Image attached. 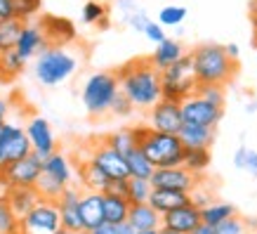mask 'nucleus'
Returning a JSON list of instances; mask_svg holds the SVG:
<instances>
[{"instance_id": "obj_44", "label": "nucleus", "mask_w": 257, "mask_h": 234, "mask_svg": "<svg viewBox=\"0 0 257 234\" xmlns=\"http://www.w3.org/2000/svg\"><path fill=\"white\" fill-rule=\"evenodd\" d=\"M135 111V107L130 104V100L125 97L123 93L118 95L116 100H113V107H111V114H116V116H130Z\"/></svg>"}, {"instance_id": "obj_26", "label": "nucleus", "mask_w": 257, "mask_h": 234, "mask_svg": "<svg viewBox=\"0 0 257 234\" xmlns=\"http://www.w3.org/2000/svg\"><path fill=\"white\" fill-rule=\"evenodd\" d=\"M43 173H47L50 178H55L59 185L64 187H71V180H73V166H71V159L62 151H55L52 156H47L43 161Z\"/></svg>"}, {"instance_id": "obj_27", "label": "nucleus", "mask_w": 257, "mask_h": 234, "mask_svg": "<svg viewBox=\"0 0 257 234\" xmlns=\"http://www.w3.org/2000/svg\"><path fill=\"white\" fill-rule=\"evenodd\" d=\"M130 208H133V203L127 201V199H123V196L104 194V220H106V222H111V225L127 222Z\"/></svg>"}, {"instance_id": "obj_28", "label": "nucleus", "mask_w": 257, "mask_h": 234, "mask_svg": "<svg viewBox=\"0 0 257 234\" xmlns=\"http://www.w3.org/2000/svg\"><path fill=\"white\" fill-rule=\"evenodd\" d=\"M104 140L109 142V144L116 149V151H120L123 156H127L130 151H133V149L140 147L137 125H135V128H118V130H113V133L104 135Z\"/></svg>"}, {"instance_id": "obj_38", "label": "nucleus", "mask_w": 257, "mask_h": 234, "mask_svg": "<svg viewBox=\"0 0 257 234\" xmlns=\"http://www.w3.org/2000/svg\"><path fill=\"white\" fill-rule=\"evenodd\" d=\"M234 166L238 171H248L250 175L257 178V151L248 147H238L234 154Z\"/></svg>"}, {"instance_id": "obj_47", "label": "nucleus", "mask_w": 257, "mask_h": 234, "mask_svg": "<svg viewBox=\"0 0 257 234\" xmlns=\"http://www.w3.org/2000/svg\"><path fill=\"white\" fill-rule=\"evenodd\" d=\"M15 15V0H0V22L12 19Z\"/></svg>"}, {"instance_id": "obj_57", "label": "nucleus", "mask_w": 257, "mask_h": 234, "mask_svg": "<svg viewBox=\"0 0 257 234\" xmlns=\"http://www.w3.org/2000/svg\"><path fill=\"white\" fill-rule=\"evenodd\" d=\"M69 234H87V232H69Z\"/></svg>"}, {"instance_id": "obj_46", "label": "nucleus", "mask_w": 257, "mask_h": 234, "mask_svg": "<svg viewBox=\"0 0 257 234\" xmlns=\"http://www.w3.org/2000/svg\"><path fill=\"white\" fill-rule=\"evenodd\" d=\"M106 194L123 196V199H127V180H111L109 189H106Z\"/></svg>"}, {"instance_id": "obj_20", "label": "nucleus", "mask_w": 257, "mask_h": 234, "mask_svg": "<svg viewBox=\"0 0 257 234\" xmlns=\"http://www.w3.org/2000/svg\"><path fill=\"white\" fill-rule=\"evenodd\" d=\"M78 180H80V185L85 187V192H101V194H106V189L111 185L109 175L101 171L92 159H87V156L78 161Z\"/></svg>"}, {"instance_id": "obj_11", "label": "nucleus", "mask_w": 257, "mask_h": 234, "mask_svg": "<svg viewBox=\"0 0 257 234\" xmlns=\"http://www.w3.org/2000/svg\"><path fill=\"white\" fill-rule=\"evenodd\" d=\"M43 175V159L36 154H29L26 159L17 161L0 175V180L5 182V187H36V182Z\"/></svg>"}, {"instance_id": "obj_40", "label": "nucleus", "mask_w": 257, "mask_h": 234, "mask_svg": "<svg viewBox=\"0 0 257 234\" xmlns=\"http://www.w3.org/2000/svg\"><path fill=\"white\" fill-rule=\"evenodd\" d=\"M215 229H217V234H248L250 227H248V220L241 218V215L236 213V215H231L229 220L219 222Z\"/></svg>"}, {"instance_id": "obj_24", "label": "nucleus", "mask_w": 257, "mask_h": 234, "mask_svg": "<svg viewBox=\"0 0 257 234\" xmlns=\"http://www.w3.org/2000/svg\"><path fill=\"white\" fill-rule=\"evenodd\" d=\"M177 137L187 149H210L212 140H215V128H205V125H194L184 123L179 128Z\"/></svg>"}, {"instance_id": "obj_42", "label": "nucleus", "mask_w": 257, "mask_h": 234, "mask_svg": "<svg viewBox=\"0 0 257 234\" xmlns=\"http://www.w3.org/2000/svg\"><path fill=\"white\" fill-rule=\"evenodd\" d=\"M40 5H43V0H15V15L29 24V19L40 10Z\"/></svg>"}, {"instance_id": "obj_45", "label": "nucleus", "mask_w": 257, "mask_h": 234, "mask_svg": "<svg viewBox=\"0 0 257 234\" xmlns=\"http://www.w3.org/2000/svg\"><path fill=\"white\" fill-rule=\"evenodd\" d=\"M144 36H147V38L151 40L154 45H161V43H163V40L168 38V36H165V31H163V26H161L158 22H154V19H151V24L147 26V31H144Z\"/></svg>"}, {"instance_id": "obj_51", "label": "nucleus", "mask_w": 257, "mask_h": 234, "mask_svg": "<svg viewBox=\"0 0 257 234\" xmlns=\"http://www.w3.org/2000/svg\"><path fill=\"white\" fill-rule=\"evenodd\" d=\"M116 234H137V232H135V227L130 225V222H120L118 229H116Z\"/></svg>"}, {"instance_id": "obj_43", "label": "nucleus", "mask_w": 257, "mask_h": 234, "mask_svg": "<svg viewBox=\"0 0 257 234\" xmlns=\"http://www.w3.org/2000/svg\"><path fill=\"white\" fill-rule=\"evenodd\" d=\"M125 22H127V26H130V29H135V31L144 33V31H147V26L151 24V17H149L147 12L140 8V10H135L133 15L125 17Z\"/></svg>"}, {"instance_id": "obj_29", "label": "nucleus", "mask_w": 257, "mask_h": 234, "mask_svg": "<svg viewBox=\"0 0 257 234\" xmlns=\"http://www.w3.org/2000/svg\"><path fill=\"white\" fill-rule=\"evenodd\" d=\"M125 161H127V171H130V178L135 180H151V175H154V164L147 159V154L142 151L140 147L133 149L130 154L125 156Z\"/></svg>"}, {"instance_id": "obj_59", "label": "nucleus", "mask_w": 257, "mask_h": 234, "mask_svg": "<svg viewBox=\"0 0 257 234\" xmlns=\"http://www.w3.org/2000/svg\"><path fill=\"white\" fill-rule=\"evenodd\" d=\"M0 52H3V45H0Z\"/></svg>"}, {"instance_id": "obj_22", "label": "nucleus", "mask_w": 257, "mask_h": 234, "mask_svg": "<svg viewBox=\"0 0 257 234\" xmlns=\"http://www.w3.org/2000/svg\"><path fill=\"white\" fill-rule=\"evenodd\" d=\"M5 199H8L10 208H12L19 218H26V215L43 201L40 194L36 192V187H12V189H8Z\"/></svg>"}, {"instance_id": "obj_7", "label": "nucleus", "mask_w": 257, "mask_h": 234, "mask_svg": "<svg viewBox=\"0 0 257 234\" xmlns=\"http://www.w3.org/2000/svg\"><path fill=\"white\" fill-rule=\"evenodd\" d=\"M29 154H33V149L29 137H26L24 125H17L8 121L3 125V133H0V175L8 171L12 164L26 159Z\"/></svg>"}, {"instance_id": "obj_58", "label": "nucleus", "mask_w": 257, "mask_h": 234, "mask_svg": "<svg viewBox=\"0 0 257 234\" xmlns=\"http://www.w3.org/2000/svg\"><path fill=\"white\" fill-rule=\"evenodd\" d=\"M3 125H5V123H0V133H3Z\"/></svg>"}, {"instance_id": "obj_14", "label": "nucleus", "mask_w": 257, "mask_h": 234, "mask_svg": "<svg viewBox=\"0 0 257 234\" xmlns=\"http://www.w3.org/2000/svg\"><path fill=\"white\" fill-rule=\"evenodd\" d=\"M24 130H26V137L31 142L33 154L40 156L43 161L57 151V140L52 135V128L43 116H31L24 125Z\"/></svg>"}, {"instance_id": "obj_39", "label": "nucleus", "mask_w": 257, "mask_h": 234, "mask_svg": "<svg viewBox=\"0 0 257 234\" xmlns=\"http://www.w3.org/2000/svg\"><path fill=\"white\" fill-rule=\"evenodd\" d=\"M187 19V8L184 5H165L161 12H158V24L161 26H179V24Z\"/></svg>"}, {"instance_id": "obj_21", "label": "nucleus", "mask_w": 257, "mask_h": 234, "mask_svg": "<svg viewBox=\"0 0 257 234\" xmlns=\"http://www.w3.org/2000/svg\"><path fill=\"white\" fill-rule=\"evenodd\" d=\"M127 222L135 227V232H151V229H161L163 215L151 203H135L133 208H130Z\"/></svg>"}, {"instance_id": "obj_6", "label": "nucleus", "mask_w": 257, "mask_h": 234, "mask_svg": "<svg viewBox=\"0 0 257 234\" xmlns=\"http://www.w3.org/2000/svg\"><path fill=\"white\" fill-rule=\"evenodd\" d=\"M161 81H163V100L184 102L187 97H191L198 88L191 55L187 52L177 64H172L170 69L161 71Z\"/></svg>"}, {"instance_id": "obj_15", "label": "nucleus", "mask_w": 257, "mask_h": 234, "mask_svg": "<svg viewBox=\"0 0 257 234\" xmlns=\"http://www.w3.org/2000/svg\"><path fill=\"white\" fill-rule=\"evenodd\" d=\"M80 192L78 187H66L64 194L59 196V215H62V229L64 232H85L83 229V220H80Z\"/></svg>"}, {"instance_id": "obj_2", "label": "nucleus", "mask_w": 257, "mask_h": 234, "mask_svg": "<svg viewBox=\"0 0 257 234\" xmlns=\"http://www.w3.org/2000/svg\"><path fill=\"white\" fill-rule=\"evenodd\" d=\"M194 59V71L198 86H222L224 88L236 76V62L226 55V47L217 43H205L189 52Z\"/></svg>"}, {"instance_id": "obj_19", "label": "nucleus", "mask_w": 257, "mask_h": 234, "mask_svg": "<svg viewBox=\"0 0 257 234\" xmlns=\"http://www.w3.org/2000/svg\"><path fill=\"white\" fill-rule=\"evenodd\" d=\"M47 40H45V33L40 29V24H26L24 26L22 36L17 40V55L22 57V59H31V57H38L43 50H47Z\"/></svg>"}, {"instance_id": "obj_35", "label": "nucleus", "mask_w": 257, "mask_h": 234, "mask_svg": "<svg viewBox=\"0 0 257 234\" xmlns=\"http://www.w3.org/2000/svg\"><path fill=\"white\" fill-rule=\"evenodd\" d=\"M64 185H59V182H57L55 178H50V175H47V173H43V175H40V180L38 182H36V192H38L40 194V199H43V201H59V196L64 194Z\"/></svg>"}, {"instance_id": "obj_55", "label": "nucleus", "mask_w": 257, "mask_h": 234, "mask_svg": "<svg viewBox=\"0 0 257 234\" xmlns=\"http://www.w3.org/2000/svg\"><path fill=\"white\" fill-rule=\"evenodd\" d=\"M137 234H158V229H151V232H137Z\"/></svg>"}, {"instance_id": "obj_48", "label": "nucleus", "mask_w": 257, "mask_h": 234, "mask_svg": "<svg viewBox=\"0 0 257 234\" xmlns=\"http://www.w3.org/2000/svg\"><path fill=\"white\" fill-rule=\"evenodd\" d=\"M118 225H111V222H104V225H99L97 229H92V232H87V234H116Z\"/></svg>"}, {"instance_id": "obj_49", "label": "nucleus", "mask_w": 257, "mask_h": 234, "mask_svg": "<svg viewBox=\"0 0 257 234\" xmlns=\"http://www.w3.org/2000/svg\"><path fill=\"white\" fill-rule=\"evenodd\" d=\"M8 114H10V102L5 97H0V123H8Z\"/></svg>"}, {"instance_id": "obj_10", "label": "nucleus", "mask_w": 257, "mask_h": 234, "mask_svg": "<svg viewBox=\"0 0 257 234\" xmlns=\"http://www.w3.org/2000/svg\"><path fill=\"white\" fill-rule=\"evenodd\" d=\"M149 182L154 185V189H172V192L191 194L201 185V178L187 171L184 166H175V168H156Z\"/></svg>"}, {"instance_id": "obj_13", "label": "nucleus", "mask_w": 257, "mask_h": 234, "mask_svg": "<svg viewBox=\"0 0 257 234\" xmlns=\"http://www.w3.org/2000/svg\"><path fill=\"white\" fill-rule=\"evenodd\" d=\"M182 116L184 123H194V125H205V128H215L222 118V107H215L210 102H205L198 95H191L182 102Z\"/></svg>"}, {"instance_id": "obj_34", "label": "nucleus", "mask_w": 257, "mask_h": 234, "mask_svg": "<svg viewBox=\"0 0 257 234\" xmlns=\"http://www.w3.org/2000/svg\"><path fill=\"white\" fill-rule=\"evenodd\" d=\"M0 234H22V218L10 208L5 196H0Z\"/></svg>"}, {"instance_id": "obj_37", "label": "nucleus", "mask_w": 257, "mask_h": 234, "mask_svg": "<svg viewBox=\"0 0 257 234\" xmlns=\"http://www.w3.org/2000/svg\"><path fill=\"white\" fill-rule=\"evenodd\" d=\"M83 22L85 24H97V26H106L109 24V12L106 5L99 0H87L83 5Z\"/></svg>"}, {"instance_id": "obj_31", "label": "nucleus", "mask_w": 257, "mask_h": 234, "mask_svg": "<svg viewBox=\"0 0 257 234\" xmlns=\"http://www.w3.org/2000/svg\"><path fill=\"white\" fill-rule=\"evenodd\" d=\"M24 26L26 22H22L19 17H12V19H5V22H0V45L3 50H15L17 47V40L22 36Z\"/></svg>"}, {"instance_id": "obj_56", "label": "nucleus", "mask_w": 257, "mask_h": 234, "mask_svg": "<svg viewBox=\"0 0 257 234\" xmlns=\"http://www.w3.org/2000/svg\"><path fill=\"white\" fill-rule=\"evenodd\" d=\"M55 234H69V232H64V229H59V232H55Z\"/></svg>"}, {"instance_id": "obj_18", "label": "nucleus", "mask_w": 257, "mask_h": 234, "mask_svg": "<svg viewBox=\"0 0 257 234\" xmlns=\"http://www.w3.org/2000/svg\"><path fill=\"white\" fill-rule=\"evenodd\" d=\"M80 220L83 229L92 232L99 225H104V194L101 192H83L80 194Z\"/></svg>"}, {"instance_id": "obj_25", "label": "nucleus", "mask_w": 257, "mask_h": 234, "mask_svg": "<svg viewBox=\"0 0 257 234\" xmlns=\"http://www.w3.org/2000/svg\"><path fill=\"white\" fill-rule=\"evenodd\" d=\"M149 203H151L161 215H165V213L177 211L182 206H189V203H191V194H187V192H172V189H154Z\"/></svg>"}, {"instance_id": "obj_36", "label": "nucleus", "mask_w": 257, "mask_h": 234, "mask_svg": "<svg viewBox=\"0 0 257 234\" xmlns=\"http://www.w3.org/2000/svg\"><path fill=\"white\" fill-rule=\"evenodd\" d=\"M151 192H154V185L149 180H127V201L133 203H149L151 199Z\"/></svg>"}, {"instance_id": "obj_9", "label": "nucleus", "mask_w": 257, "mask_h": 234, "mask_svg": "<svg viewBox=\"0 0 257 234\" xmlns=\"http://www.w3.org/2000/svg\"><path fill=\"white\" fill-rule=\"evenodd\" d=\"M62 229V215L55 201H40L26 218H22V234H55Z\"/></svg>"}, {"instance_id": "obj_32", "label": "nucleus", "mask_w": 257, "mask_h": 234, "mask_svg": "<svg viewBox=\"0 0 257 234\" xmlns=\"http://www.w3.org/2000/svg\"><path fill=\"white\" fill-rule=\"evenodd\" d=\"M201 215H203V222L217 227L219 222H224V220H229L231 215H236V208L231 206V203L212 201V203H208L205 208H201Z\"/></svg>"}, {"instance_id": "obj_16", "label": "nucleus", "mask_w": 257, "mask_h": 234, "mask_svg": "<svg viewBox=\"0 0 257 234\" xmlns=\"http://www.w3.org/2000/svg\"><path fill=\"white\" fill-rule=\"evenodd\" d=\"M40 29L45 33V40L47 45L52 47H66V43L76 38V29L69 19L64 17H52V15H45L40 19Z\"/></svg>"}, {"instance_id": "obj_30", "label": "nucleus", "mask_w": 257, "mask_h": 234, "mask_svg": "<svg viewBox=\"0 0 257 234\" xmlns=\"http://www.w3.org/2000/svg\"><path fill=\"white\" fill-rule=\"evenodd\" d=\"M26 59L17 55V50H3L0 52V81H12L24 71Z\"/></svg>"}, {"instance_id": "obj_33", "label": "nucleus", "mask_w": 257, "mask_h": 234, "mask_svg": "<svg viewBox=\"0 0 257 234\" xmlns=\"http://www.w3.org/2000/svg\"><path fill=\"white\" fill-rule=\"evenodd\" d=\"M184 168L201 178L210 168V149H187L184 151Z\"/></svg>"}, {"instance_id": "obj_54", "label": "nucleus", "mask_w": 257, "mask_h": 234, "mask_svg": "<svg viewBox=\"0 0 257 234\" xmlns=\"http://www.w3.org/2000/svg\"><path fill=\"white\" fill-rule=\"evenodd\" d=\"M158 234H179V232H175V229H168V227H161V229H158Z\"/></svg>"}, {"instance_id": "obj_23", "label": "nucleus", "mask_w": 257, "mask_h": 234, "mask_svg": "<svg viewBox=\"0 0 257 234\" xmlns=\"http://www.w3.org/2000/svg\"><path fill=\"white\" fill-rule=\"evenodd\" d=\"M184 55H187V50L182 47V43H179V40L165 38L163 43H161V45H156V50L149 55V59H151V64H154L158 71H165V69H170L172 64H177Z\"/></svg>"}, {"instance_id": "obj_5", "label": "nucleus", "mask_w": 257, "mask_h": 234, "mask_svg": "<svg viewBox=\"0 0 257 234\" xmlns=\"http://www.w3.org/2000/svg\"><path fill=\"white\" fill-rule=\"evenodd\" d=\"M78 71V57L71 55L66 47H47L36 57V66H33V76L40 86L55 88L66 83L73 73Z\"/></svg>"}, {"instance_id": "obj_17", "label": "nucleus", "mask_w": 257, "mask_h": 234, "mask_svg": "<svg viewBox=\"0 0 257 234\" xmlns=\"http://www.w3.org/2000/svg\"><path fill=\"white\" fill-rule=\"evenodd\" d=\"M203 222V215H201V208L189 203V206H182L177 211L172 213H165L163 215V225L161 227H168V229H175L179 234H194L196 227Z\"/></svg>"}, {"instance_id": "obj_1", "label": "nucleus", "mask_w": 257, "mask_h": 234, "mask_svg": "<svg viewBox=\"0 0 257 234\" xmlns=\"http://www.w3.org/2000/svg\"><path fill=\"white\" fill-rule=\"evenodd\" d=\"M118 73L120 93L130 100L135 109L151 111L158 102L163 100V81L161 71L151 64L149 57H137L133 62L123 64Z\"/></svg>"}, {"instance_id": "obj_12", "label": "nucleus", "mask_w": 257, "mask_h": 234, "mask_svg": "<svg viewBox=\"0 0 257 234\" xmlns=\"http://www.w3.org/2000/svg\"><path fill=\"white\" fill-rule=\"evenodd\" d=\"M182 125H184L182 102L161 100L154 109L149 111V128H154V130H158V133L177 135Z\"/></svg>"}, {"instance_id": "obj_41", "label": "nucleus", "mask_w": 257, "mask_h": 234, "mask_svg": "<svg viewBox=\"0 0 257 234\" xmlns=\"http://www.w3.org/2000/svg\"><path fill=\"white\" fill-rule=\"evenodd\" d=\"M196 95L203 97L205 102L215 104V107H224V88L222 86H198Z\"/></svg>"}, {"instance_id": "obj_8", "label": "nucleus", "mask_w": 257, "mask_h": 234, "mask_svg": "<svg viewBox=\"0 0 257 234\" xmlns=\"http://www.w3.org/2000/svg\"><path fill=\"white\" fill-rule=\"evenodd\" d=\"M87 159H92L94 164L99 166L111 180H130V171H127L125 156L120 154V151H116L104 137H99V140H94L92 144H90Z\"/></svg>"}, {"instance_id": "obj_50", "label": "nucleus", "mask_w": 257, "mask_h": 234, "mask_svg": "<svg viewBox=\"0 0 257 234\" xmlns=\"http://www.w3.org/2000/svg\"><path fill=\"white\" fill-rule=\"evenodd\" d=\"M194 234H217V229H215L212 225H208V222H201V225L196 227Z\"/></svg>"}, {"instance_id": "obj_53", "label": "nucleus", "mask_w": 257, "mask_h": 234, "mask_svg": "<svg viewBox=\"0 0 257 234\" xmlns=\"http://www.w3.org/2000/svg\"><path fill=\"white\" fill-rule=\"evenodd\" d=\"M252 24H255V43H257V3L252 5Z\"/></svg>"}, {"instance_id": "obj_3", "label": "nucleus", "mask_w": 257, "mask_h": 234, "mask_svg": "<svg viewBox=\"0 0 257 234\" xmlns=\"http://www.w3.org/2000/svg\"><path fill=\"white\" fill-rule=\"evenodd\" d=\"M137 135H140V149L147 154L154 168H175L184 164L187 147L177 135L158 133L149 125H137Z\"/></svg>"}, {"instance_id": "obj_52", "label": "nucleus", "mask_w": 257, "mask_h": 234, "mask_svg": "<svg viewBox=\"0 0 257 234\" xmlns=\"http://www.w3.org/2000/svg\"><path fill=\"white\" fill-rule=\"evenodd\" d=\"M224 47H226V55L236 62V59H238V45H236V43H229V45H224Z\"/></svg>"}, {"instance_id": "obj_4", "label": "nucleus", "mask_w": 257, "mask_h": 234, "mask_svg": "<svg viewBox=\"0 0 257 234\" xmlns=\"http://www.w3.org/2000/svg\"><path fill=\"white\" fill-rule=\"evenodd\" d=\"M120 95V83H118L116 71H94L85 78L80 97L83 107L90 116H104L113 107V100Z\"/></svg>"}]
</instances>
